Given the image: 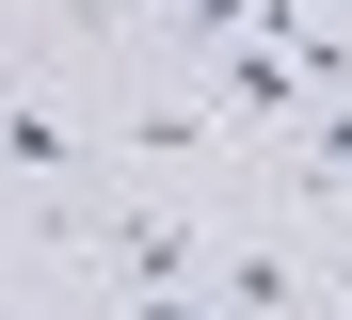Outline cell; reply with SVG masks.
I'll list each match as a JSON object with an SVG mask.
<instances>
[{
	"mask_svg": "<svg viewBox=\"0 0 352 320\" xmlns=\"http://www.w3.org/2000/svg\"><path fill=\"white\" fill-rule=\"evenodd\" d=\"M80 160H96V112H80V96L0 81V192H48V209H65V192H80Z\"/></svg>",
	"mask_w": 352,
	"mask_h": 320,
	"instance_id": "cell-1",
	"label": "cell"
},
{
	"mask_svg": "<svg viewBox=\"0 0 352 320\" xmlns=\"http://www.w3.org/2000/svg\"><path fill=\"white\" fill-rule=\"evenodd\" d=\"M80 240V273H112V288H208V240L224 224H192V209H112V224H65Z\"/></svg>",
	"mask_w": 352,
	"mask_h": 320,
	"instance_id": "cell-2",
	"label": "cell"
},
{
	"mask_svg": "<svg viewBox=\"0 0 352 320\" xmlns=\"http://www.w3.org/2000/svg\"><path fill=\"white\" fill-rule=\"evenodd\" d=\"M208 304H224V320H305V256H288L272 224L208 240Z\"/></svg>",
	"mask_w": 352,
	"mask_h": 320,
	"instance_id": "cell-3",
	"label": "cell"
},
{
	"mask_svg": "<svg viewBox=\"0 0 352 320\" xmlns=\"http://www.w3.org/2000/svg\"><path fill=\"white\" fill-rule=\"evenodd\" d=\"M305 320H320V304H305Z\"/></svg>",
	"mask_w": 352,
	"mask_h": 320,
	"instance_id": "cell-4",
	"label": "cell"
}]
</instances>
